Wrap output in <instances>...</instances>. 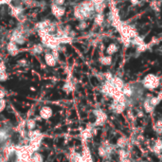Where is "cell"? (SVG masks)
Instances as JSON below:
<instances>
[{
  "instance_id": "1",
  "label": "cell",
  "mask_w": 162,
  "mask_h": 162,
  "mask_svg": "<svg viewBox=\"0 0 162 162\" xmlns=\"http://www.w3.org/2000/svg\"><path fill=\"white\" fill-rule=\"evenodd\" d=\"M50 114H51V111L49 108H44L43 110L41 111V115L43 118H49L50 116Z\"/></svg>"
},
{
  "instance_id": "2",
  "label": "cell",
  "mask_w": 162,
  "mask_h": 162,
  "mask_svg": "<svg viewBox=\"0 0 162 162\" xmlns=\"http://www.w3.org/2000/svg\"><path fill=\"white\" fill-rule=\"evenodd\" d=\"M41 161H42L41 156L38 154H35L32 158V162H41Z\"/></svg>"
},
{
  "instance_id": "3",
  "label": "cell",
  "mask_w": 162,
  "mask_h": 162,
  "mask_svg": "<svg viewBox=\"0 0 162 162\" xmlns=\"http://www.w3.org/2000/svg\"><path fill=\"white\" fill-rule=\"evenodd\" d=\"M34 126V122H29V127L31 128Z\"/></svg>"
},
{
  "instance_id": "4",
  "label": "cell",
  "mask_w": 162,
  "mask_h": 162,
  "mask_svg": "<svg viewBox=\"0 0 162 162\" xmlns=\"http://www.w3.org/2000/svg\"><path fill=\"white\" fill-rule=\"evenodd\" d=\"M2 97H3V93L0 92V98H2Z\"/></svg>"
},
{
  "instance_id": "5",
  "label": "cell",
  "mask_w": 162,
  "mask_h": 162,
  "mask_svg": "<svg viewBox=\"0 0 162 162\" xmlns=\"http://www.w3.org/2000/svg\"><path fill=\"white\" fill-rule=\"evenodd\" d=\"M126 162H128V161H126Z\"/></svg>"
}]
</instances>
